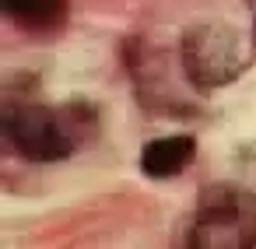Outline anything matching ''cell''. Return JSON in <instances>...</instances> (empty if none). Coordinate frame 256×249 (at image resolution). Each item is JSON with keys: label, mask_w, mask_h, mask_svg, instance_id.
<instances>
[{"label": "cell", "mask_w": 256, "mask_h": 249, "mask_svg": "<svg viewBox=\"0 0 256 249\" xmlns=\"http://www.w3.org/2000/svg\"><path fill=\"white\" fill-rule=\"evenodd\" d=\"M186 246L246 249L256 246V196L242 186H210L186 228Z\"/></svg>", "instance_id": "cell-1"}, {"label": "cell", "mask_w": 256, "mask_h": 249, "mask_svg": "<svg viewBox=\"0 0 256 249\" xmlns=\"http://www.w3.org/2000/svg\"><path fill=\"white\" fill-rule=\"evenodd\" d=\"M179 60H182V70L186 78L210 92V88H221V84H232L252 60V46L249 39L232 28V25H221V22H204V25H193L182 42H179Z\"/></svg>", "instance_id": "cell-2"}, {"label": "cell", "mask_w": 256, "mask_h": 249, "mask_svg": "<svg viewBox=\"0 0 256 249\" xmlns=\"http://www.w3.org/2000/svg\"><path fill=\"white\" fill-rule=\"evenodd\" d=\"M0 126H4L8 144L32 162H60L78 148L74 130L50 106H8Z\"/></svg>", "instance_id": "cell-3"}, {"label": "cell", "mask_w": 256, "mask_h": 249, "mask_svg": "<svg viewBox=\"0 0 256 249\" xmlns=\"http://www.w3.org/2000/svg\"><path fill=\"white\" fill-rule=\"evenodd\" d=\"M193 151H196V144H193V137H186V134L158 137V140H151V144L144 148L140 168H144L148 176H154V179H168V176H179V172L193 162Z\"/></svg>", "instance_id": "cell-4"}, {"label": "cell", "mask_w": 256, "mask_h": 249, "mask_svg": "<svg viewBox=\"0 0 256 249\" xmlns=\"http://www.w3.org/2000/svg\"><path fill=\"white\" fill-rule=\"evenodd\" d=\"M0 8L22 28H53L67 14V0H0Z\"/></svg>", "instance_id": "cell-5"}, {"label": "cell", "mask_w": 256, "mask_h": 249, "mask_svg": "<svg viewBox=\"0 0 256 249\" xmlns=\"http://www.w3.org/2000/svg\"><path fill=\"white\" fill-rule=\"evenodd\" d=\"M242 168H246V179L252 182V190H256V144L246 151V158H242Z\"/></svg>", "instance_id": "cell-6"}, {"label": "cell", "mask_w": 256, "mask_h": 249, "mask_svg": "<svg viewBox=\"0 0 256 249\" xmlns=\"http://www.w3.org/2000/svg\"><path fill=\"white\" fill-rule=\"evenodd\" d=\"M252 42H256V0H252Z\"/></svg>", "instance_id": "cell-7"}]
</instances>
